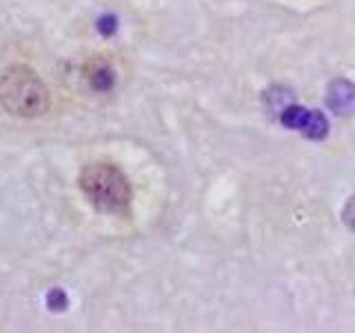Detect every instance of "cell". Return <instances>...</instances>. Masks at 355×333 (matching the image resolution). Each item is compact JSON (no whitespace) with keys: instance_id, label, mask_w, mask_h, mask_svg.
I'll return each mask as SVG.
<instances>
[{"instance_id":"6","label":"cell","mask_w":355,"mask_h":333,"mask_svg":"<svg viewBox=\"0 0 355 333\" xmlns=\"http://www.w3.org/2000/svg\"><path fill=\"white\" fill-rule=\"evenodd\" d=\"M342 222L347 225L351 231H355V196L347 200V205L342 209Z\"/></svg>"},{"instance_id":"4","label":"cell","mask_w":355,"mask_h":333,"mask_svg":"<svg viewBox=\"0 0 355 333\" xmlns=\"http://www.w3.org/2000/svg\"><path fill=\"white\" fill-rule=\"evenodd\" d=\"M83 78L92 92L107 94L116 85V69L107 56H94L83 67Z\"/></svg>"},{"instance_id":"3","label":"cell","mask_w":355,"mask_h":333,"mask_svg":"<svg viewBox=\"0 0 355 333\" xmlns=\"http://www.w3.org/2000/svg\"><path fill=\"white\" fill-rule=\"evenodd\" d=\"M280 122L286 129H295L311 140H322L329 133V122L324 114L318 109H304L297 105H288L280 111Z\"/></svg>"},{"instance_id":"2","label":"cell","mask_w":355,"mask_h":333,"mask_svg":"<svg viewBox=\"0 0 355 333\" xmlns=\"http://www.w3.org/2000/svg\"><path fill=\"white\" fill-rule=\"evenodd\" d=\"M85 198L103 214H122L131 203L129 178L111 162H92L78 176Z\"/></svg>"},{"instance_id":"1","label":"cell","mask_w":355,"mask_h":333,"mask_svg":"<svg viewBox=\"0 0 355 333\" xmlns=\"http://www.w3.org/2000/svg\"><path fill=\"white\" fill-rule=\"evenodd\" d=\"M0 107L18 118H38L49 109V92L27 65H11L0 71Z\"/></svg>"},{"instance_id":"5","label":"cell","mask_w":355,"mask_h":333,"mask_svg":"<svg viewBox=\"0 0 355 333\" xmlns=\"http://www.w3.org/2000/svg\"><path fill=\"white\" fill-rule=\"evenodd\" d=\"M327 103L331 111H336L340 116H349L355 109V85L347 78H338L329 85Z\"/></svg>"}]
</instances>
